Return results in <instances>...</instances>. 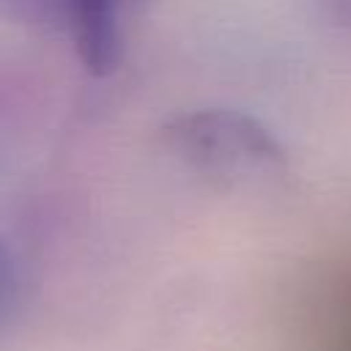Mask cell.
<instances>
[{
    "mask_svg": "<svg viewBox=\"0 0 351 351\" xmlns=\"http://www.w3.org/2000/svg\"><path fill=\"white\" fill-rule=\"evenodd\" d=\"M121 8L123 0H63V27L93 74H107L121 60Z\"/></svg>",
    "mask_w": 351,
    "mask_h": 351,
    "instance_id": "obj_2",
    "label": "cell"
},
{
    "mask_svg": "<svg viewBox=\"0 0 351 351\" xmlns=\"http://www.w3.org/2000/svg\"><path fill=\"white\" fill-rule=\"evenodd\" d=\"M321 5L337 25L351 30V0H321Z\"/></svg>",
    "mask_w": 351,
    "mask_h": 351,
    "instance_id": "obj_4",
    "label": "cell"
},
{
    "mask_svg": "<svg viewBox=\"0 0 351 351\" xmlns=\"http://www.w3.org/2000/svg\"><path fill=\"white\" fill-rule=\"evenodd\" d=\"M165 148L192 173L217 186H258L288 170L285 148L252 115L228 107H200L167 118Z\"/></svg>",
    "mask_w": 351,
    "mask_h": 351,
    "instance_id": "obj_1",
    "label": "cell"
},
{
    "mask_svg": "<svg viewBox=\"0 0 351 351\" xmlns=\"http://www.w3.org/2000/svg\"><path fill=\"white\" fill-rule=\"evenodd\" d=\"M19 296V266L11 247L0 239V326L8 321Z\"/></svg>",
    "mask_w": 351,
    "mask_h": 351,
    "instance_id": "obj_3",
    "label": "cell"
}]
</instances>
